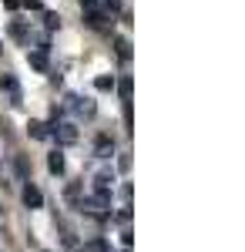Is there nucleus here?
Listing matches in <instances>:
<instances>
[{
    "mask_svg": "<svg viewBox=\"0 0 245 252\" xmlns=\"http://www.w3.org/2000/svg\"><path fill=\"white\" fill-rule=\"evenodd\" d=\"M0 91L7 94L10 108H20V104H24V91H20V81L14 78L10 71H3V74H0Z\"/></svg>",
    "mask_w": 245,
    "mask_h": 252,
    "instance_id": "nucleus-1",
    "label": "nucleus"
},
{
    "mask_svg": "<svg viewBox=\"0 0 245 252\" xmlns=\"http://www.w3.org/2000/svg\"><path fill=\"white\" fill-rule=\"evenodd\" d=\"M51 128V135L57 138V145H74L77 141V128L71 121H54V125H47Z\"/></svg>",
    "mask_w": 245,
    "mask_h": 252,
    "instance_id": "nucleus-2",
    "label": "nucleus"
},
{
    "mask_svg": "<svg viewBox=\"0 0 245 252\" xmlns=\"http://www.w3.org/2000/svg\"><path fill=\"white\" fill-rule=\"evenodd\" d=\"M20 198H24V205H27L31 212H37V209H44V195H40V189L34 185V182H27V185H24V192H20Z\"/></svg>",
    "mask_w": 245,
    "mask_h": 252,
    "instance_id": "nucleus-3",
    "label": "nucleus"
},
{
    "mask_svg": "<svg viewBox=\"0 0 245 252\" xmlns=\"http://www.w3.org/2000/svg\"><path fill=\"white\" fill-rule=\"evenodd\" d=\"M71 108H74L81 118H94V115H97V104L91 101V97H77V94H71Z\"/></svg>",
    "mask_w": 245,
    "mask_h": 252,
    "instance_id": "nucleus-4",
    "label": "nucleus"
},
{
    "mask_svg": "<svg viewBox=\"0 0 245 252\" xmlns=\"http://www.w3.org/2000/svg\"><path fill=\"white\" fill-rule=\"evenodd\" d=\"M94 155L97 158H111L114 155V138L111 135H97L94 138Z\"/></svg>",
    "mask_w": 245,
    "mask_h": 252,
    "instance_id": "nucleus-5",
    "label": "nucleus"
},
{
    "mask_svg": "<svg viewBox=\"0 0 245 252\" xmlns=\"http://www.w3.org/2000/svg\"><path fill=\"white\" fill-rule=\"evenodd\" d=\"M47 168H51V175H64L67 161H64V155H61V148H54V152L47 155Z\"/></svg>",
    "mask_w": 245,
    "mask_h": 252,
    "instance_id": "nucleus-6",
    "label": "nucleus"
},
{
    "mask_svg": "<svg viewBox=\"0 0 245 252\" xmlns=\"http://www.w3.org/2000/svg\"><path fill=\"white\" fill-rule=\"evenodd\" d=\"M57 232H61V242H64V246H67L71 252L77 249V239H74V232H71V225H64V222H57Z\"/></svg>",
    "mask_w": 245,
    "mask_h": 252,
    "instance_id": "nucleus-7",
    "label": "nucleus"
},
{
    "mask_svg": "<svg viewBox=\"0 0 245 252\" xmlns=\"http://www.w3.org/2000/svg\"><path fill=\"white\" fill-rule=\"evenodd\" d=\"M114 84H118V94H121V101H124V104H131V78L124 74L121 81H114Z\"/></svg>",
    "mask_w": 245,
    "mask_h": 252,
    "instance_id": "nucleus-8",
    "label": "nucleus"
},
{
    "mask_svg": "<svg viewBox=\"0 0 245 252\" xmlns=\"http://www.w3.org/2000/svg\"><path fill=\"white\" fill-rule=\"evenodd\" d=\"M27 61H31V67L47 71V54H44V51H31V54H27Z\"/></svg>",
    "mask_w": 245,
    "mask_h": 252,
    "instance_id": "nucleus-9",
    "label": "nucleus"
},
{
    "mask_svg": "<svg viewBox=\"0 0 245 252\" xmlns=\"http://www.w3.org/2000/svg\"><path fill=\"white\" fill-rule=\"evenodd\" d=\"M27 131H31V138H47V135H51V128H47L44 121H31Z\"/></svg>",
    "mask_w": 245,
    "mask_h": 252,
    "instance_id": "nucleus-10",
    "label": "nucleus"
},
{
    "mask_svg": "<svg viewBox=\"0 0 245 252\" xmlns=\"http://www.w3.org/2000/svg\"><path fill=\"white\" fill-rule=\"evenodd\" d=\"M84 252H111V246H108L104 239H88V242H84Z\"/></svg>",
    "mask_w": 245,
    "mask_h": 252,
    "instance_id": "nucleus-11",
    "label": "nucleus"
},
{
    "mask_svg": "<svg viewBox=\"0 0 245 252\" xmlns=\"http://www.w3.org/2000/svg\"><path fill=\"white\" fill-rule=\"evenodd\" d=\"M64 195H67V202H74V205H81V182H71V185L64 189Z\"/></svg>",
    "mask_w": 245,
    "mask_h": 252,
    "instance_id": "nucleus-12",
    "label": "nucleus"
},
{
    "mask_svg": "<svg viewBox=\"0 0 245 252\" xmlns=\"http://www.w3.org/2000/svg\"><path fill=\"white\" fill-rule=\"evenodd\" d=\"M118 58H121V61H128V58H131V44H128L124 37H118Z\"/></svg>",
    "mask_w": 245,
    "mask_h": 252,
    "instance_id": "nucleus-13",
    "label": "nucleus"
},
{
    "mask_svg": "<svg viewBox=\"0 0 245 252\" xmlns=\"http://www.w3.org/2000/svg\"><path fill=\"white\" fill-rule=\"evenodd\" d=\"M94 88H97V91H111V88H114V78H108V74H101V78L94 81Z\"/></svg>",
    "mask_w": 245,
    "mask_h": 252,
    "instance_id": "nucleus-14",
    "label": "nucleus"
},
{
    "mask_svg": "<svg viewBox=\"0 0 245 252\" xmlns=\"http://www.w3.org/2000/svg\"><path fill=\"white\" fill-rule=\"evenodd\" d=\"M10 34H14L17 40H24V37H27V31H24V24H17V20L10 24Z\"/></svg>",
    "mask_w": 245,
    "mask_h": 252,
    "instance_id": "nucleus-15",
    "label": "nucleus"
},
{
    "mask_svg": "<svg viewBox=\"0 0 245 252\" xmlns=\"http://www.w3.org/2000/svg\"><path fill=\"white\" fill-rule=\"evenodd\" d=\"M101 3H104L108 14H118V10H121V0H101Z\"/></svg>",
    "mask_w": 245,
    "mask_h": 252,
    "instance_id": "nucleus-16",
    "label": "nucleus"
},
{
    "mask_svg": "<svg viewBox=\"0 0 245 252\" xmlns=\"http://www.w3.org/2000/svg\"><path fill=\"white\" fill-rule=\"evenodd\" d=\"M47 31H61V17L57 14H47Z\"/></svg>",
    "mask_w": 245,
    "mask_h": 252,
    "instance_id": "nucleus-17",
    "label": "nucleus"
},
{
    "mask_svg": "<svg viewBox=\"0 0 245 252\" xmlns=\"http://www.w3.org/2000/svg\"><path fill=\"white\" fill-rule=\"evenodd\" d=\"M20 7H27V10H44L40 0H20Z\"/></svg>",
    "mask_w": 245,
    "mask_h": 252,
    "instance_id": "nucleus-18",
    "label": "nucleus"
},
{
    "mask_svg": "<svg viewBox=\"0 0 245 252\" xmlns=\"http://www.w3.org/2000/svg\"><path fill=\"white\" fill-rule=\"evenodd\" d=\"M118 222H124V225H128V222H131V205H124V209H121V212H118Z\"/></svg>",
    "mask_w": 245,
    "mask_h": 252,
    "instance_id": "nucleus-19",
    "label": "nucleus"
},
{
    "mask_svg": "<svg viewBox=\"0 0 245 252\" xmlns=\"http://www.w3.org/2000/svg\"><path fill=\"white\" fill-rule=\"evenodd\" d=\"M121 195H124V202H131V182H124V185H121Z\"/></svg>",
    "mask_w": 245,
    "mask_h": 252,
    "instance_id": "nucleus-20",
    "label": "nucleus"
},
{
    "mask_svg": "<svg viewBox=\"0 0 245 252\" xmlns=\"http://www.w3.org/2000/svg\"><path fill=\"white\" fill-rule=\"evenodd\" d=\"M3 7L7 10H20V0H3Z\"/></svg>",
    "mask_w": 245,
    "mask_h": 252,
    "instance_id": "nucleus-21",
    "label": "nucleus"
},
{
    "mask_svg": "<svg viewBox=\"0 0 245 252\" xmlns=\"http://www.w3.org/2000/svg\"><path fill=\"white\" fill-rule=\"evenodd\" d=\"M81 7H84V10H94V7H97V0H81Z\"/></svg>",
    "mask_w": 245,
    "mask_h": 252,
    "instance_id": "nucleus-22",
    "label": "nucleus"
}]
</instances>
